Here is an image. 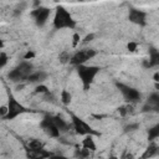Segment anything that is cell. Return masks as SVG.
<instances>
[{"instance_id":"obj_18","label":"cell","mask_w":159,"mask_h":159,"mask_svg":"<svg viewBox=\"0 0 159 159\" xmlns=\"http://www.w3.org/2000/svg\"><path fill=\"white\" fill-rule=\"evenodd\" d=\"M71 57H72V53L68 52V51H62V52L58 55V60H60L61 63H67V62H70Z\"/></svg>"},{"instance_id":"obj_24","label":"cell","mask_w":159,"mask_h":159,"mask_svg":"<svg viewBox=\"0 0 159 159\" xmlns=\"http://www.w3.org/2000/svg\"><path fill=\"white\" fill-rule=\"evenodd\" d=\"M35 92H37V93H47L48 92V89H47V87L46 86H37L36 87V91Z\"/></svg>"},{"instance_id":"obj_7","label":"cell","mask_w":159,"mask_h":159,"mask_svg":"<svg viewBox=\"0 0 159 159\" xmlns=\"http://www.w3.org/2000/svg\"><path fill=\"white\" fill-rule=\"evenodd\" d=\"M117 87L122 92V94L127 102L133 103V102H138L140 99V93L135 88H133L128 84H124V83H119V82H117Z\"/></svg>"},{"instance_id":"obj_6","label":"cell","mask_w":159,"mask_h":159,"mask_svg":"<svg viewBox=\"0 0 159 159\" xmlns=\"http://www.w3.org/2000/svg\"><path fill=\"white\" fill-rule=\"evenodd\" d=\"M96 51L93 48H86V50H81V51H77L76 53L72 55L71 60H70V63L75 65V66H78V65H83L86 63L88 60H91L92 57L96 56Z\"/></svg>"},{"instance_id":"obj_5","label":"cell","mask_w":159,"mask_h":159,"mask_svg":"<svg viewBox=\"0 0 159 159\" xmlns=\"http://www.w3.org/2000/svg\"><path fill=\"white\" fill-rule=\"evenodd\" d=\"M71 117H72V124H73V128H75L76 133L81 134V135H88V134H91V135H98V133L94 132L92 129V127L88 123H86L83 119H81L80 117H77L75 114H72Z\"/></svg>"},{"instance_id":"obj_1","label":"cell","mask_w":159,"mask_h":159,"mask_svg":"<svg viewBox=\"0 0 159 159\" xmlns=\"http://www.w3.org/2000/svg\"><path fill=\"white\" fill-rule=\"evenodd\" d=\"M53 26L55 29H73L76 26V21L71 16V14L63 7V6H57L55 11V17H53Z\"/></svg>"},{"instance_id":"obj_22","label":"cell","mask_w":159,"mask_h":159,"mask_svg":"<svg viewBox=\"0 0 159 159\" xmlns=\"http://www.w3.org/2000/svg\"><path fill=\"white\" fill-rule=\"evenodd\" d=\"M7 62V56L4 52H0V68H2Z\"/></svg>"},{"instance_id":"obj_15","label":"cell","mask_w":159,"mask_h":159,"mask_svg":"<svg viewBox=\"0 0 159 159\" xmlns=\"http://www.w3.org/2000/svg\"><path fill=\"white\" fill-rule=\"evenodd\" d=\"M159 63V52L157 50H152L150 51V57H149V61L145 63L147 67H152V66H157Z\"/></svg>"},{"instance_id":"obj_10","label":"cell","mask_w":159,"mask_h":159,"mask_svg":"<svg viewBox=\"0 0 159 159\" xmlns=\"http://www.w3.org/2000/svg\"><path fill=\"white\" fill-rule=\"evenodd\" d=\"M128 17H129V21H132L133 24H137V25H140V26H144L147 24V14L142 10L130 9Z\"/></svg>"},{"instance_id":"obj_4","label":"cell","mask_w":159,"mask_h":159,"mask_svg":"<svg viewBox=\"0 0 159 159\" xmlns=\"http://www.w3.org/2000/svg\"><path fill=\"white\" fill-rule=\"evenodd\" d=\"M25 112H27V109H26L21 103H19V102L15 99V97L9 92L7 113H6V116H5L4 118H5V119H14L15 117H17L19 114H22V113H25Z\"/></svg>"},{"instance_id":"obj_14","label":"cell","mask_w":159,"mask_h":159,"mask_svg":"<svg viewBox=\"0 0 159 159\" xmlns=\"http://www.w3.org/2000/svg\"><path fill=\"white\" fill-rule=\"evenodd\" d=\"M82 147L84 149H88V150H96V143H94V139L91 134L86 135V138L82 140Z\"/></svg>"},{"instance_id":"obj_19","label":"cell","mask_w":159,"mask_h":159,"mask_svg":"<svg viewBox=\"0 0 159 159\" xmlns=\"http://www.w3.org/2000/svg\"><path fill=\"white\" fill-rule=\"evenodd\" d=\"M159 137V125H155L153 128L149 129V133H148V138L149 140H154Z\"/></svg>"},{"instance_id":"obj_11","label":"cell","mask_w":159,"mask_h":159,"mask_svg":"<svg viewBox=\"0 0 159 159\" xmlns=\"http://www.w3.org/2000/svg\"><path fill=\"white\" fill-rule=\"evenodd\" d=\"M46 77H47V73H46V72H43V71H36V72H31V73L29 75V77H27L26 81H29V82H31V83H36V82H42V81H45Z\"/></svg>"},{"instance_id":"obj_27","label":"cell","mask_w":159,"mask_h":159,"mask_svg":"<svg viewBox=\"0 0 159 159\" xmlns=\"http://www.w3.org/2000/svg\"><path fill=\"white\" fill-rule=\"evenodd\" d=\"M135 48H137V43L135 42H129L128 43V50L129 51H135Z\"/></svg>"},{"instance_id":"obj_16","label":"cell","mask_w":159,"mask_h":159,"mask_svg":"<svg viewBox=\"0 0 159 159\" xmlns=\"http://www.w3.org/2000/svg\"><path fill=\"white\" fill-rule=\"evenodd\" d=\"M118 112H119V114H120V116L125 117V116L132 114V113L134 112V109H133V106H132V104H125V106L119 107V108H118Z\"/></svg>"},{"instance_id":"obj_2","label":"cell","mask_w":159,"mask_h":159,"mask_svg":"<svg viewBox=\"0 0 159 159\" xmlns=\"http://www.w3.org/2000/svg\"><path fill=\"white\" fill-rule=\"evenodd\" d=\"M98 72H99V67H97V66H87L84 63L77 66V73L83 83L84 89H87L91 86V83L93 82V80Z\"/></svg>"},{"instance_id":"obj_25","label":"cell","mask_w":159,"mask_h":159,"mask_svg":"<svg viewBox=\"0 0 159 159\" xmlns=\"http://www.w3.org/2000/svg\"><path fill=\"white\" fill-rule=\"evenodd\" d=\"M138 128V124H129L125 127V132H132V130H135Z\"/></svg>"},{"instance_id":"obj_9","label":"cell","mask_w":159,"mask_h":159,"mask_svg":"<svg viewBox=\"0 0 159 159\" xmlns=\"http://www.w3.org/2000/svg\"><path fill=\"white\" fill-rule=\"evenodd\" d=\"M41 127H42V129L45 130V133L47 134V135H50V137H52V138H57V137H60V130L57 129V127L53 124V122L51 120V118H50V116L48 117H46L42 122H41Z\"/></svg>"},{"instance_id":"obj_20","label":"cell","mask_w":159,"mask_h":159,"mask_svg":"<svg viewBox=\"0 0 159 159\" xmlns=\"http://www.w3.org/2000/svg\"><path fill=\"white\" fill-rule=\"evenodd\" d=\"M158 147L155 145V144H150L149 147H148V149H147V152L144 153V155H143V158H148V157H153L155 153H157V149Z\"/></svg>"},{"instance_id":"obj_12","label":"cell","mask_w":159,"mask_h":159,"mask_svg":"<svg viewBox=\"0 0 159 159\" xmlns=\"http://www.w3.org/2000/svg\"><path fill=\"white\" fill-rule=\"evenodd\" d=\"M50 118H51V120L53 122V124L57 127V129L60 132H66L68 129V124L62 118H60L58 116H50Z\"/></svg>"},{"instance_id":"obj_28","label":"cell","mask_w":159,"mask_h":159,"mask_svg":"<svg viewBox=\"0 0 159 159\" xmlns=\"http://www.w3.org/2000/svg\"><path fill=\"white\" fill-rule=\"evenodd\" d=\"M6 113H7V107H1L0 108V117H5L6 116Z\"/></svg>"},{"instance_id":"obj_3","label":"cell","mask_w":159,"mask_h":159,"mask_svg":"<svg viewBox=\"0 0 159 159\" xmlns=\"http://www.w3.org/2000/svg\"><path fill=\"white\" fill-rule=\"evenodd\" d=\"M32 68L34 66L27 62V61H24L21 62L17 67H15L10 73H9V78L12 81V82H21V81H26L29 75L32 72Z\"/></svg>"},{"instance_id":"obj_17","label":"cell","mask_w":159,"mask_h":159,"mask_svg":"<svg viewBox=\"0 0 159 159\" xmlns=\"http://www.w3.org/2000/svg\"><path fill=\"white\" fill-rule=\"evenodd\" d=\"M71 99H72L71 93H70L68 91L63 89V91L61 92V102H62L65 106H67V104H70V103H71Z\"/></svg>"},{"instance_id":"obj_30","label":"cell","mask_w":159,"mask_h":159,"mask_svg":"<svg viewBox=\"0 0 159 159\" xmlns=\"http://www.w3.org/2000/svg\"><path fill=\"white\" fill-rule=\"evenodd\" d=\"M93 37H94V35H93V34H89V35H87V36H86V39H84L83 41H84V42H88V41H91Z\"/></svg>"},{"instance_id":"obj_23","label":"cell","mask_w":159,"mask_h":159,"mask_svg":"<svg viewBox=\"0 0 159 159\" xmlns=\"http://www.w3.org/2000/svg\"><path fill=\"white\" fill-rule=\"evenodd\" d=\"M149 103H155V104L159 103V96H158V93H153V94L150 96V98H149Z\"/></svg>"},{"instance_id":"obj_13","label":"cell","mask_w":159,"mask_h":159,"mask_svg":"<svg viewBox=\"0 0 159 159\" xmlns=\"http://www.w3.org/2000/svg\"><path fill=\"white\" fill-rule=\"evenodd\" d=\"M27 150H30V153H35V152H39L41 149H43V143L37 140V139H31L29 143H27Z\"/></svg>"},{"instance_id":"obj_8","label":"cell","mask_w":159,"mask_h":159,"mask_svg":"<svg viewBox=\"0 0 159 159\" xmlns=\"http://www.w3.org/2000/svg\"><path fill=\"white\" fill-rule=\"evenodd\" d=\"M50 12H51L50 9H47L45 6H39L37 9H35L31 12V15L34 16L35 22H36L37 26H43L46 24L47 19H48V16H50Z\"/></svg>"},{"instance_id":"obj_21","label":"cell","mask_w":159,"mask_h":159,"mask_svg":"<svg viewBox=\"0 0 159 159\" xmlns=\"http://www.w3.org/2000/svg\"><path fill=\"white\" fill-rule=\"evenodd\" d=\"M75 155L76 157H80V158H86V157H88L89 155V150L88 149H77L76 150V153H75Z\"/></svg>"},{"instance_id":"obj_26","label":"cell","mask_w":159,"mask_h":159,"mask_svg":"<svg viewBox=\"0 0 159 159\" xmlns=\"http://www.w3.org/2000/svg\"><path fill=\"white\" fill-rule=\"evenodd\" d=\"M78 42H80V35H78V34H75V35H73V43H72V45L76 47Z\"/></svg>"},{"instance_id":"obj_32","label":"cell","mask_w":159,"mask_h":159,"mask_svg":"<svg viewBox=\"0 0 159 159\" xmlns=\"http://www.w3.org/2000/svg\"><path fill=\"white\" fill-rule=\"evenodd\" d=\"M2 47H4V42L0 40V48H2Z\"/></svg>"},{"instance_id":"obj_31","label":"cell","mask_w":159,"mask_h":159,"mask_svg":"<svg viewBox=\"0 0 159 159\" xmlns=\"http://www.w3.org/2000/svg\"><path fill=\"white\" fill-rule=\"evenodd\" d=\"M154 81H157V82L159 81V80H158V72H157V73L154 75Z\"/></svg>"},{"instance_id":"obj_29","label":"cell","mask_w":159,"mask_h":159,"mask_svg":"<svg viewBox=\"0 0 159 159\" xmlns=\"http://www.w3.org/2000/svg\"><path fill=\"white\" fill-rule=\"evenodd\" d=\"M32 57H35V53H34L32 51H29V52L25 55V60H30V58H32Z\"/></svg>"}]
</instances>
